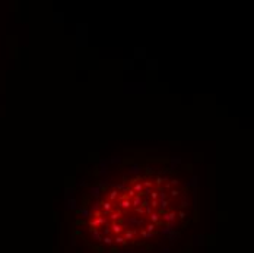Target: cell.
I'll return each mask as SVG.
<instances>
[{"label": "cell", "mask_w": 254, "mask_h": 253, "mask_svg": "<svg viewBox=\"0 0 254 253\" xmlns=\"http://www.w3.org/2000/svg\"><path fill=\"white\" fill-rule=\"evenodd\" d=\"M184 193L165 176H136L104 190L91 205L83 230L104 252L145 246L183 218Z\"/></svg>", "instance_id": "6da1fadb"}]
</instances>
